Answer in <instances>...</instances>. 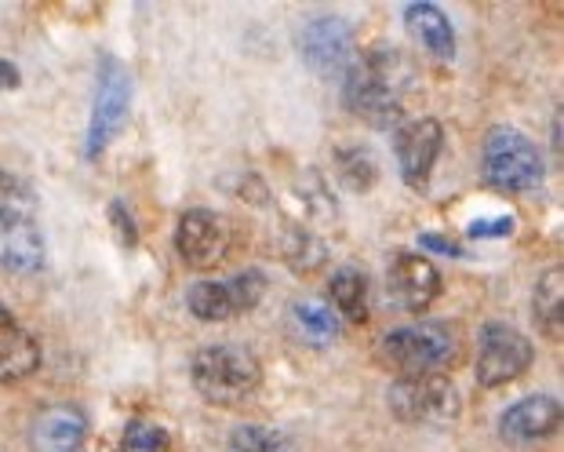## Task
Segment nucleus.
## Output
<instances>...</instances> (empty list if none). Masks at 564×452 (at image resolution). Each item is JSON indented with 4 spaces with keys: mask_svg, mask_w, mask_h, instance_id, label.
<instances>
[{
    "mask_svg": "<svg viewBox=\"0 0 564 452\" xmlns=\"http://www.w3.org/2000/svg\"><path fill=\"white\" fill-rule=\"evenodd\" d=\"M404 85H408V63L401 52L376 47L365 58H354V66L343 77L346 106L376 128H390L404 114Z\"/></svg>",
    "mask_w": 564,
    "mask_h": 452,
    "instance_id": "obj_1",
    "label": "nucleus"
},
{
    "mask_svg": "<svg viewBox=\"0 0 564 452\" xmlns=\"http://www.w3.org/2000/svg\"><path fill=\"white\" fill-rule=\"evenodd\" d=\"M189 379L194 390L212 401V406H245V401L262 387V365L251 351L234 347V343H215L204 347L189 362Z\"/></svg>",
    "mask_w": 564,
    "mask_h": 452,
    "instance_id": "obj_2",
    "label": "nucleus"
},
{
    "mask_svg": "<svg viewBox=\"0 0 564 452\" xmlns=\"http://www.w3.org/2000/svg\"><path fill=\"white\" fill-rule=\"evenodd\" d=\"M379 354L398 376H437L459 354V336L444 321H415L382 336Z\"/></svg>",
    "mask_w": 564,
    "mask_h": 452,
    "instance_id": "obj_3",
    "label": "nucleus"
},
{
    "mask_svg": "<svg viewBox=\"0 0 564 452\" xmlns=\"http://www.w3.org/2000/svg\"><path fill=\"white\" fill-rule=\"evenodd\" d=\"M481 164L485 180L496 190H507V194L535 190L546 175L543 153L518 128H491L481 150Z\"/></svg>",
    "mask_w": 564,
    "mask_h": 452,
    "instance_id": "obj_4",
    "label": "nucleus"
},
{
    "mask_svg": "<svg viewBox=\"0 0 564 452\" xmlns=\"http://www.w3.org/2000/svg\"><path fill=\"white\" fill-rule=\"evenodd\" d=\"M390 412L404 423H419V427H444L452 420H459V390H455L452 379L437 376H401L393 379L387 390Z\"/></svg>",
    "mask_w": 564,
    "mask_h": 452,
    "instance_id": "obj_5",
    "label": "nucleus"
},
{
    "mask_svg": "<svg viewBox=\"0 0 564 452\" xmlns=\"http://www.w3.org/2000/svg\"><path fill=\"white\" fill-rule=\"evenodd\" d=\"M267 295V273L262 270H241L226 281H200L189 289L186 306L197 321L219 325V321L241 318L248 311H256Z\"/></svg>",
    "mask_w": 564,
    "mask_h": 452,
    "instance_id": "obj_6",
    "label": "nucleus"
},
{
    "mask_svg": "<svg viewBox=\"0 0 564 452\" xmlns=\"http://www.w3.org/2000/svg\"><path fill=\"white\" fill-rule=\"evenodd\" d=\"M532 358L535 351L528 336L507 321H488L481 336H477V379H481V387L513 384L532 368Z\"/></svg>",
    "mask_w": 564,
    "mask_h": 452,
    "instance_id": "obj_7",
    "label": "nucleus"
},
{
    "mask_svg": "<svg viewBox=\"0 0 564 452\" xmlns=\"http://www.w3.org/2000/svg\"><path fill=\"white\" fill-rule=\"evenodd\" d=\"M131 106V77L128 69L117 63V58L106 55L99 63V88H95V103H91V125H88V158H99V153L110 147L113 136L121 132L124 117Z\"/></svg>",
    "mask_w": 564,
    "mask_h": 452,
    "instance_id": "obj_8",
    "label": "nucleus"
},
{
    "mask_svg": "<svg viewBox=\"0 0 564 452\" xmlns=\"http://www.w3.org/2000/svg\"><path fill=\"white\" fill-rule=\"evenodd\" d=\"M299 55L321 77H346L354 66V30L339 15H314L299 30Z\"/></svg>",
    "mask_w": 564,
    "mask_h": 452,
    "instance_id": "obj_9",
    "label": "nucleus"
},
{
    "mask_svg": "<svg viewBox=\"0 0 564 452\" xmlns=\"http://www.w3.org/2000/svg\"><path fill=\"white\" fill-rule=\"evenodd\" d=\"M441 147H444V132L441 121H434V117H419V121H408L398 128L393 150H398L401 180L412 190H426L430 175H434V164L441 158Z\"/></svg>",
    "mask_w": 564,
    "mask_h": 452,
    "instance_id": "obj_10",
    "label": "nucleus"
},
{
    "mask_svg": "<svg viewBox=\"0 0 564 452\" xmlns=\"http://www.w3.org/2000/svg\"><path fill=\"white\" fill-rule=\"evenodd\" d=\"M387 292L398 306L419 314L441 295V270L434 267L430 256L398 252L390 259V270H387Z\"/></svg>",
    "mask_w": 564,
    "mask_h": 452,
    "instance_id": "obj_11",
    "label": "nucleus"
},
{
    "mask_svg": "<svg viewBox=\"0 0 564 452\" xmlns=\"http://www.w3.org/2000/svg\"><path fill=\"white\" fill-rule=\"evenodd\" d=\"M175 248L189 267L208 270L215 263H223L226 252H230V230H226V223L215 216V212L189 208L183 212V219H178Z\"/></svg>",
    "mask_w": 564,
    "mask_h": 452,
    "instance_id": "obj_12",
    "label": "nucleus"
},
{
    "mask_svg": "<svg viewBox=\"0 0 564 452\" xmlns=\"http://www.w3.org/2000/svg\"><path fill=\"white\" fill-rule=\"evenodd\" d=\"M561 427V401L550 395H528L499 416V434L510 445L543 442Z\"/></svg>",
    "mask_w": 564,
    "mask_h": 452,
    "instance_id": "obj_13",
    "label": "nucleus"
},
{
    "mask_svg": "<svg viewBox=\"0 0 564 452\" xmlns=\"http://www.w3.org/2000/svg\"><path fill=\"white\" fill-rule=\"evenodd\" d=\"M47 259L37 219H4L0 223V270L4 273H41Z\"/></svg>",
    "mask_w": 564,
    "mask_h": 452,
    "instance_id": "obj_14",
    "label": "nucleus"
},
{
    "mask_svg": "<svg viewBox=\"0 0 564 452\" xmlns=\"http://www.w3.org/2000/svg\"><path fill=\"white\" fill-rule=\"evenodd\" d=\"M84 438H88V420L77 406L44 409L30 427L33 452H80Z\"/></svg>",
    "mask_w": 564,
    "mask_h": 452,
    "instance_id": "obj_15",
    "label": "nucleus"
},
{
    "mask_svg": "<svg viewBox=\"0 0 564 452\" xmlns=\"http://www.w3.org/2000/svg\"><path fill=\"white\" fill-rule=\"evenodd\" d=\"M41 347L26 329L19 325V318L0 306V379L4 384H22L37 373Z\"/></svg>",
    "mask_w": 564,
    "mask_h": 452,
    "instance_id": "obj_16",
    "label": "nucleus"
},
{
    "mask_svg": "<svg viewBox=\"0 0 564 452\" xmlns=\"http://www.w3.org/2000/svg\"><path fill=\"white\" fill-rule=\"evenodd\" d=\"M404 26L412 30V37L423 44L430 55H437V58L455 55V30L437 4H408Z\"/></svg>",
    "mask_w": 564,
    "mask_h": 452,
    "instance_id": "obj_17",
    "label": "nucleus"
},
{
    "mask_svg": "<svg viewBox=\"0 0 564 452\" xmlns=\"http://www.w3.org/2000/svg\"><path fill=\"white\" fill-rule=\"evenodd\" d=\"M328 295H332L335 311H339L346 321H354V325L368 321V278L357 267L335 270L328 281Z\"/></svg>",
    "mask_w": 564,
    "mask_h": 452,
    "instance_id": "obj_18",
    "label": "nucleus"
},
{
    "mask_svg": "<svg viewBox=\"0 0 564 452\" xmlns=\"http://www.w3.org/2000/svg\"><path fill=\"white\" fill-rule=\"evenodd\" d=\"M532 311L539 329H546L550 336H561V321H564V273L561 267H550L535 284L532 295Z\"/></svg>",
    "mask_w": 564,
    "mask_h": 452,
    "instance_id": "obj_19",
    "label": "nucleus"
},
{
    "mask_svg": "<svg viewBox=\"0 0 564 452\" xmlns=\"http://www.w3.org/2000/svg\"><path fill=\"white\" fill-rule=\"evenodd\" d=\"M335 169H339V183L357 190V194H365L379 180V164L361 142H346V147L335 150Z\"/></svg>",
    "mask_w": 564,
    "mask_h": 452,
    "instance_id": "obj_20",
    "label": "nucleus"
},
{
    "mask_svg": "<svg viewBox=\"0 0 564 452\" xmlns=\"http://www.w3.org/2000/svg\"><path fill=\"white\" fill-rule=\"evenodd\" d=\"M226 452H299L295 442L278 427H262V423H245L234 427L226 438Z\"/></svg>",
    "mask_w": 564,
    "mask_h": 452,
    "instance_id": "obj_21",
    "label": "nucleus"
},
{
    "mask_svg": "<svg viewBox=\"0 0 564 452\" xmlns=\"http://www.w3.org/2000/svg\"><path fill=\"white\" fill-rule=\"evenodd\" d=\"M37 216V194L15 172L0 169V223L4 219H33Z\"/></svg>",
    "mask_w": 564,
    "mask_h": 452,
    "instance_id": "obj_22",
    "label": "nucleus"
},
{
    "mask_svg": "<svg viewBox=\"0 0 564 452\" xmlns=\"http://www.w3.org/2000/svg\"><path fill=\"white\" fill-rule=\"evenodd\" d=\"M281 252L288 256V263H292L299 273L317 270L324 263V245L306 230V226H295V223H288V234H281Z\"/></svg>",
    "mask_w": 564,
    "mask_h": 452,
    "instance_id": "obj_23",
    "label": "nucleus"
},
{
    "mask_svg": "<svg viewBox=\"0 0 564 452\" xmlns=\"http://www.w3.org/2000/svg\"><path fill=\"white\" fill-rule=\"evenodd\" d=\"M295 321L314 343H328V340H335V332H339V314L314 300L295 303Z\"/></svg>",
    "mask_w": 564,
    "mask_h": 452,
    "instance_id": "obj_24",
    "label": "nucleus"
},
{
    "mask_svg": "<svg viewBox=\"0 0 564 452\" xmlns=\"http://www.w3.org/2000/svg\"><path fill=\"white\" fill-rule=\"evenodd\" d=\"M121 452H167V431L150 420H131L124 427Z\"/></svg>",
    "mask_w": 564,
    "mask_h": 452,
    "instance_id": "obj_25",
    "label": "nucleus"
},
{
    "mask_svg": "<svg viewBox=\"0 0 564 452\" xmlns=\"http://www.w3.org/2000/svg\"><path fill=\"white\" fill-rule=\"evenodd\" d=\"M513 234V219L510 216H499V219H481L470 226V237H507Z\"/></svg>",
    "mask_w": 564,
    "mask_h": 452,
    "instance_id": "obj_26",
    "label": "nucleus"
},
{
    "mask_svg": "<svg viewBox=\"0 0 564 452\" xmlns=\"http://www.w3.org/2000/svg\"><path fill=\"white\" fill-rule=\"evenodd\" d=\"M110 219H113L117 226H121V237H124L128 245H135V241H139L135 223H131V219L124 216V205H121V201H113V205H110Z\"/></svg>",
    "mask_w": 564,
    "mask_h": 452,
    "instance_id": "obj_27",
    "label": "nucleus"
},
{
    "mask_svg": "<svg viewBox=\"0 0 564 452\" xmlns=\"http://www.w3.org/2000/svg\"><path fill=\"white\" fill-rule=\"evenodd\" d=\"M419 245L426 248V252H444V256H463V248L455 241H444L441 234H423L419 237Z\"/></svg>",
    "mask_w": 564,
    "mask_h": 452,
    "instance_id": "obj_28",
    "label": "nucleus"
},
{
    "mask_svg": "<svg viewBox=\"0 0 564 452\" xmlns=\"http://www.w3.org/2000/svg\"><path fill=\"white\" fill-rule=\"evenodd\" d=\"M19 88V69L8 63V58H0V92H11Z\"/></svg>",
    "mask_w": 564,
    "mask_h": 452,
    "instance_id": "obj_29",
    "label": "nucleus"
}]
</instances>
